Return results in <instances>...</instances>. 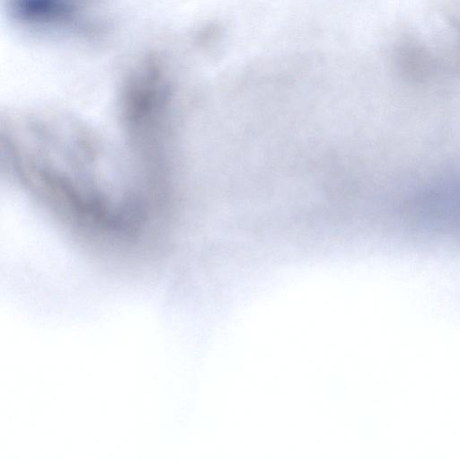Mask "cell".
<instances>
[{
    "label": "cell",
    "mask_w": 460,
    "mask_h": 460,
    "mask_svg": "<svg viewBox=\"0 0 460 460\" xmlns=\"http://www.w3.org/2000/svg\"><path fill=\"white\" fill-rule=\"evenodd\" d=\"M9 122L4 149L20 181L73 225L106 237H128L145 224L147 203L114 188L97 139L85 128L49 118Z\"/></svg>",
    "instance_id": "6da1fadb"
}]
</instances>
